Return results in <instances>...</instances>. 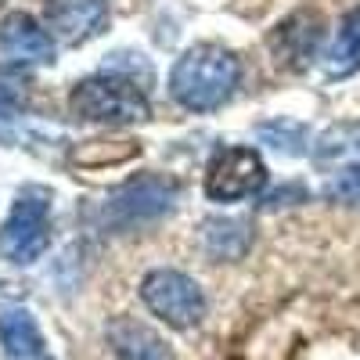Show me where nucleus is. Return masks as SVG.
Instances as JSON below:
<instances>
[{
    "instance_id": "obj_14",
    "label": "nucleus",
    "mask_w": 360,
    "mask_h": 360,
    "mask_svg": "<svg viewBox=\"0 0 360 360\" xmlns=\"http://www.w3.org/2000/svg\"><path fill=\"white\" fill-rule=\"evenodd\" d=\"M29 105V79L8 65H0V119H15Z\"/></svg>"
},
{
    "instance_id": "obj_16",
    "label": "nucleus",
    "mask_w": 360,
    "mask_h": 360,
    "mask_svg": "<svg viewBox=\"0 0 360 360\" xmlns=\"http://www.w3.org/2000/svg\"><path fill=\"white\" fill-rule=\"evenodd\" d=\"M324 195L332 198V202H349V205H356V202H360V162L342 166V169L324 184Z\"/></svg>"
},
{
    "instance_id": "obj_8",
    "label": "nucleus",
    "mask_w": 360,
    "mask_h": 360,
    "mask_svg": "<svg viewBox=\"0 0 360 360\" xmlns=\"http://www.w3.org/2000/svg\"><path fill=\"white\" fill-rule=\"evenodd\" d=\"M0 51L8 62L29 65V62H54V37L25 11H15L0 22Z\"/></svg>"
},
{
    "instance_id": "obj_17",
    "label": "nucleus",
    "mask_w": 360,
    "mask_h": 360,
    "mask_svg": "<svg viewBox=\"0 0 360 360\" xmlns=\"http://www.w3.org/2000/svg\"><path fill=\"white\" fill-rule=\"evenodd\" d=\"M303 202L307 198V188H299V184H288V188H278V191H270L263 198V209H274V205H288V202Z\"/></svg>"
},
{
    "instance_id": "obj_7",
    "label": "nucleus",
    "mask_w": 360,
    "mask_h": 360,
    "mask_svg": "<svg viewBox=\"0 0 360 360\" xmlns=\"http://www.w3.org/2000/svg\"><path fill=\"white\" fill-rule=\"evenodd\" d=\"M108 0H47L44 25L54 40L79 47L108 29Z\"/></svg>"
},
{
    "instance_id": "obj_9",
    "label": "nucleus",
    "mask_w": 360,
    "mask_h": 360,
    "mask_svg": "<svg viewBox=\"0 0 360 360\" xmlns=\"http://www.w3.org/2000/svg\"><path fill=\"white\" fill-rule=\"evenodd\" d=\"M105 335L119 360H173V346L137 317H112Z\"/></svg>"
},
{
    "instance_id": "obj_5",
    "label": "nucleus",
    "mask_w": 360,
    "mask_h": 360,
    "mask_svg": "<svg viewBox=\"0 0 360 360\" xmlns=\"http://www.w3.org/2000/svg\"><path fill=\"white\" fill-rule=\"evenodd\" d=\"M47 238H51V202L40 191H25L0 227V256L29 266L37 263L47 249Z\"/></svg>"
},
{
    "instance_id": "obj_1",
    "label": "nucleus",
    "mask_w": 360,
    "mask_h": 360,
    "mask_svg": "<svg viewBox=\"0 0 360 360\" xmlns=\"http://www.w3.org/2000/svg\"><path fill=\"white\" fill-rule=\"evenodd\" d=\"M242 79V65L227 47L195 44L169 69V94L188 112H213L231 101Z\"/></svg>"
},
{
    "instance_id": "obj_3",
    "label": "nucleus",
    "mask_w": 360,
    "mask_h": 360,
    "mask_svg": "<svg viewBox=\"0 0 360 360\" xmlns=\"http://www.w3.org/2000/svg\"><path fill=\"white\" fill-rule=\"evenodd\" d=\"M180 195V184L173 176H162V173H141L127 184H119L105 205H101V220L105 227L112 231H127V227H137V224H152L159 217H166L173 202Z\"/></svg>"
},
{
    "instance_id": "obj_10",
    "label": "nucleus",
    "mask_w": 360,
    "mask_h": 360,
    "mask_svg": "<svg viewBox=\"0 0 360 360\" xmlns=\"http://www.w3.org/2000/svg\"><path fill=\"white\" fill-rule=\"evenodd\" d=\"M0 346L8 360H47L44 335L25 310H4L0 314Z\"/></svg>"
},
{
    "instance_id": "obj_12",
    "label": "nucleus",
    "mask_w": 360,
    "mask_h": 360,
    "mask_svg": "<svg viewBox=\"0 0 360 360\" xmlns=\"http://www.w3.org/2000/svg\"><path fill=\"white\" fill-rule=\"evenodd\" d=\"M202 242H205V252L217 259H242L252 242V227L245 220H205Z\"/></svg>"
},
{
    "instance_id": "obj_13",
    "label": "nucleus",
    "mask_w": 360,
    "mask_h": 360,
    "mask_svg": "<svg viewBox=\"0 0 360 360\" xmlns=\"http://www.w3.org/2000/svg\"><path fill=\"white\" fill-rule=\"evenodd\" d=\"M141 155V141H127V137H112V141H83L79 148H72L69 162L79 169H105V166H123L130 159Z\"/></svg>"
},
{
    "instance_id": "obj_2",
    "label": "nucleus",
    "mask_w": 360,
    "mask_h": 360,
    "mask_svg": "<svg viewBox=\"0 0 360 360\" xmlns=\"http://www.w3.org/2000/svg\"><path fill=\"white\" fill-rule=\"evenodd\" d=\"M69 112L83 123H105V127H130L152 119V105H148L144 90L134 79L112 72L79 79L69 94Z\"/></svg>"
},
{
    "instance_id": "obj_15",
    "label": "nucleus",
    "mask_w": 360,
    "mask_h": 360,
    "mask_svg": "<svg viewBox=\"0 0 360 360\" xmlns=\"http://www.w3.org/2000/svg\"><path fill=\"white\" fill-rule=\"evenodd\" d=\"M259 137H270V141H278V148L281 152H288V155H299L303 152V141H307V130L299 127V123H292V119H278V123H259Z\"/></svg>"
},
{
    "instance_id": "obj_4",
    "label": "nucleus",
    "mask_w": 360,
    "mask_h": 360,
    "mask_svg": "<svg viewBox=\"0 0 360 360\" xmlns=\"http://www.w3.org/2000/svg\"><path fill=\"white\" fill-rule=\"evenodd\" d=\"M141 299H144V307L152 310L159 321H166L169 328H180V332L202 324V317H205V295H202V288L188 274L169 270V266L152 270V274L141 281Z\"/></svg>"
},
{
    "instance_id": "obj_11",
    "label": "nucleus",
    "mask_w": 360,
    "mask_h": 360,
    "mask_svg": "<svg viewBox=\"0 0 360 360\" xmlns=\"http://www.w3.org/2000/svg\"><path fill=\"white\" fill-rule=\"evenodd\" d=\"M321 65L332 79H342V76H353L360 69V8L349 11L342 22H339V33L335 40L324 47L321 54Z\"/></svg>"
},
{
    "instance_id": "obj_6",
    "label": "nucleus",
    "mask_w": 360,
    "mask_h": 360,
    "mask_svg": "<svg viewBox=\"0 0 360 360\" xmlns=\"http://www.w3.org/2000/svg\"><path fill=\"white\" fill-rule=\"evenodd\" d=\"M266 184V166L252 148H224L205 173V195L213 202H242Z\"/></svg>"
}]
</instances>
